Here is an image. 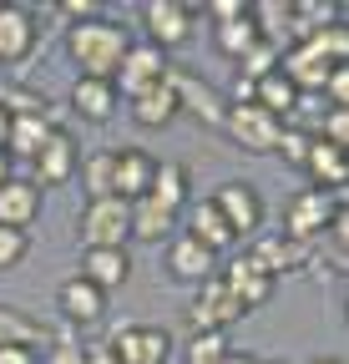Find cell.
Wrapping results in <instances>:
<instances>
[{
  "instance_id": "cell-1",
  "label": "cell",
  "mask_w": 349,
  "mask_h": 364,
  "mask_svg": "<svg viewBox=\"0 0 349 364\" xmlns=\"http://www.w3.org/2000/svg\"><path fill=\"white\" fill-rule=\"evenodd\" d=\"M127 46H132V36H127V26L112 21V16H97V21L66 31V56H71V66H76L81 76H92V81H112V76H117Z\"/></svg>"
},
{
  "instance_id": "cell-2",
  "label": "cell",
  "mask_w": 349,
  "mask_h": 364,
  "mask_svg": "<svg viewBox=\"0 0 349 364\" xmlns=\"http://www.w3.org/2000/svg\"><path fill=\"white\" fill-rule=\"evenodd\" d=\"M339 213H344V208H339V193L304 188V193H294L289 208H284V228H289L284 238H294V243H304V248H319V238L329 233V223H334Z\"/></svg>"
},
{
  "instance_id": "cell-3",
  "label": "cell",
  "mask_w": 349,
  "mask_h": 364,
  "mask_svg": "<svg viewBox=\"0 0 349 364\" xmlns=\"http://www.w3.org/2000/svg\"><path fill=\"white\" fill-rule=\"evenodd\" d=\"M76 238H81V248H127V238H132L127 203H117V198L86 203L81 218H76Z\"/></svg>"
},
{
  "instance_id": "cell-4",
  "label": "cell",
  "mask_w": 349,
  "mask_h": 364,
  "mask_svg": "<svg viewBox=\"0 0 349 364\" xmlns=\"http://www.w3.org/2000/svg\"><path fill=\"white\" fill-rule=\"evenodd\" d=\"M223 132L233 136L243 152H274V147H279L284 122H279V117H269L258 102H228V107H223Z\"/></svg>"
},
{
  "instance_id": "cell-5",
  "label": "cell",
  "mask_w": 349,
  "mask_h": 364,
  "mask_svg": "<svg viewBox=\"0 0 349 364\" xmlns=\"http://www.w3.org/2000/svg\"><path fill=\"white\" fill-rule=\"evenodd\" d=\"M157 81H167V51H157L152 41H132L127 46V56H122V66H117V76H112V86H117V97H142V91H152Z\"/></svg>"
},
{
  "instance_id": "cell-6",
  "label": "cell",
  "mask_w": 349,
  "mask_h": 364,
  "mask_svg": "<svg viewBox=\"0 0 349 364\" xmlns=\"http://www.w3.org/2000/svg\"><path fill=\"white\" fill-rule=\"evenodd\" d=\"M243 314H248V309L228 294V284H223V279H208V284H198V299L188 304V324H193V334H203V329L228 334Z\"/></svg>"
},
{
  "instance_id": "cell-7",
  "label": "cell",
  "mask_w": 349,
  "mask_h": 364,
  "mask_svg": "<svg viewBox=\"0 0 349 364\" xmlns=\"http://www.w3.org/2000/svg\"><path fill=\"white\" fill-rule=\"evenodd\" d=\"M76 167H81V147H76V136H71L66 127H56V132L46 136V147L31 157L36 193H41V188H61V182H71V177H76Z\"/></svg>"
},
{
  "instance_id": "cell-8",
  "label": "cell",
  "mask_w": 349,
  "mask_h": 364,
  "mask_svg": "<svg viewBox=\"0 0 349 364\" xmlns=\"http://www.w3.org/2000/svg\"><path fill=\"white\" fill-rule=\"evenodd\" d=\"M107 344L122 364H167V354H172V334L157 329V324H127Z\"/></svg>"
},
{
  "instance_id": "cell-9",
  "label": "cell",
  "mask_w": 349,
  "mask_h": 364,
  "mask_svg": "<svg viewBox=\"0 0 349 364\" xmlns=\"http://www.w3.org/2000/svg\"><path fill=\"white\" fill-rule=\"evenodd\" d=\"M193 6H183V0H152V6L142 11V21H147V36H152V46L157 51H178V46H188L193 41Z\"/></svg>"
},
{
  "instance_id": "cell-10",
  "label": "cell",
  "mask_w": 349,
  "mask_h": 364,
  "mask_svg": "<svg viewBox=\"0 0 349 364\" xmlns=\"http://www.w3.org/2000/svg\"><path fill=\"white\" fill-rule=\"evenodd\" d=\"M213 208L223 213V223L233 228V238L253 233V228L264 223V198H258V188H248V182H223V188L213 193Z\"/></svg>"
},
{
  "instance_id": "cell-11",
  "label": "cell",
  "mask_w": 349,
  "mask_h": 364,
  "mask_svg": "<svg viewBox=\"0 0 349 364\" xmlns=\"http://www.w3.org/2000/svg\"><path fill=\"white\" fill-rule=\"evenodd\" d=\"M223 284H228V294L243 304V309H258V304H269L274 299V273H264L253 263V253H233V263L223 268Z\"/></svg>"
},
{
  "instance_id": "cell-12",
  "label": "cell",
  "mask_w": 349,
  "mask_h": 364,
  "mask_svg": "<svg viewBox=\"0 0 349 364\" xmlns=\"http://www.w3.org/2000/svg\"><path fill=\"white\" fill-rule=\"evenodd\" d=\"M152 167H157L152 152H142V147H122V152H117V167H112V198H117V203H137V198H147V188H152Z\"/></svg>"
},
{
  "instance_id": "cell-13",
  "label": "cell",
  "mask_w": 349,
  "mask_h": 364,
  "mask_svg": "<svg viewBox=\"0 0 349 364\" xmlns=\"http://www.w3.org/2000/svg\"><path fill=\"white\" fill-rule=\"evenodd\" d=\"M162 263H167V273H172L178 284H208V279H213V268H218V253L203 248L198 238L178 233V238L167 243V258H162Z\"/></svg>"
},
{
  "instance_id": "cell-14",
  "label": "cell",
  "mask_w": 349,
  "mask_h": 364,
  "mask_svg": "<svg viewBox=\"0 0 349 364\" xmlns=\"http://www.w3.org/2000/svg\"><path fill=\"white\" fill-rule=\"evenodd\" d=\"M36 51V16L26 6H0V66H21Z\"/></svg>"
},
{
  "instance_id": "cell-15",
  "label": "cell",
  "mask_w": 349,
  "mask_h": 364,
  "mask_svg": "<svg viewBox=\"0 0 349 364\" xmlns=\"http://www.w3.org/2000/svg\"><path fill=\"white\" fill-rule=\"evenodd\" d=\"M66 107H71L81 122H97V127H107V122L117 117L122 97H117V86H112V81H92V76H81V81H71V97H66Z\"/></svg>"
},
{
  "instance_id": "cell-16",
  "label": "cell",
  "mask_w": 349,
  "mask_h": 364,
  "mask_svg": "<svg viewBox=\"0 0 349 364\" xmlns=\"http://www.w3.org/2000/svg\"><path fill=\"white\" fill-rule=\"evenodd\" d=\"M81 279L97 284L102 294H112L132 279V253L127 248H81Z\"/></svg>"
},
{
  "instance_id": "cell-17",
  "label": "cell",
  "mask_w": 349,
  "mask_h": 364,
  "mask_svg": "<svg viewBox=\"0 0 349 364\" xmlns=\"http://www.w3.org/2000/svg\"><path fill=\"white\" fill-rule=\"evenodd\" d=\"M51 132H56V122H51L46 112H16V117H11V136H6V157L31 162L41 147H46Z\"/></svg>"
},
{
  "instance_id": "cell-18",
  "label": "cell",
  "mask_w": 349,
  "mask_h": 364,
  "mask_svg": "<svg viewBox=\"0 0 349 364\" xmlns=\"http://www.w3.org/2000/svg\"><path fill=\"white\" fill-rule=\"evenodd\" d=\"M127 213H132V238L137 243H172L178 238V213H167L162 203L137 198V203H127Z\"/></svg>"
},
{
  "instance_id": "cell-19",
  "label": "cell",
  "mask_w": 349,
  "mask_h": 364,
  "mask_svg": "<svg viewBox=\"0 0 349 364\" xmlns=\"http://www.w3.org/2000/svg\"><path fill=\"white\" fill-rule=\"evenodd\" d=\"M56 304H61V314L71 318V324H97V318L107 314V294H102L97 284H86L81 273H76V279H66V284H61Z\"/></svg>"
},
{
  "instance_id": "cell-20",
  "label": "cell",
  "mask_w": 349,
  "mask_h": 364,
  "mask_svg": "<svg viewBox=\"0 0 349 364\" xmlns=\"http://www.w3.org/2000/svg\"><path fill=\"white\" fill-rule=\"evenodd\" d=\"M127 107H132V122H137V127H147V132L167 127L172 117H183V102H178V91H172V81H157L152 91L132 97Z\"/></svg>"
},
{
  "instance_id": "cell-21",
  "label": "cell",
  "mask_w": 349,
  "mask_h": 364,
  "mask_svg": "<svg viewBox=\"0 0 349 364\" xmlns=\"http://www.w3.org/2000/svg\"><path fill=\"white\" fill-rule=\"evenodd\" d=\"M188 193H193V172L183 162H157L152 167V188H147L152 203H162L167 213H183L188 208Z\"/></svg>"
},
{
  "instance_id": "cell-22",
  "label": "cell",
  "mask_w": 349,
  "mask_h": 364,
  "mask_svg": "<svg viewBox=\"0 0 349 364\" xmlns=\"http://www.w3.org/2000/svg\"><path fill=\"white\" fill-rule=\"evenodd\" d=\"M188 238H198V243L213 248V253H223V248L238 243L233 228L223 223V213L213 208V198H208V203H188Z\"/></svg>"
},
{
  "instance_id": "cell-23",
  "label": "cell",
  "mask_w": 349,
  "mask_h": 364,
  "mask_svg": "<svg viewBox=\"0 0 349 364\" xmlns=\"http://www.w3.org/2000/svg\"><path fill=\"white\" fill-rule=\"evenodd\" d=\"M304 172L314 177V188L319 193H344V182H349V167H344V152L329 147V142H309V157H304Z\"/></svg>"
},
{
  "instance_id": "cell-24",
  "label": "cell",
  "mask_w": 349,
  "mask_h": 364,
  "mask_svg": "<svg viewBox=\"0 0 349 364\" xmlns=\"http://www.w3.org/2000/svg\"><path fill=\"white\" fill-rule=\"evenodd\" d=\"M36 213H41V193H36V182H21V177H11L6 188H0V228H26L36 223Z\"/></svg>"
},
{
  "instance_id": "cell-25",
  "label": "cell",
  "mask_w": 349,
  "mask_h": 364,
  "mask_svg": "<svg viewBox=\"0 0 349 364\" xmlns=\"http://www.w3.org/2000/svg\"><path fill=\"white\" fill-rule=\"evenodd\" d=\"M248 253H253V263L264 268V273H274V279H279V273H289V268H304V263L314 258V248H304V243H294V238H264V243H253Z\"/></svg>"
},
{
  "instance_id": "cell-26",
  "label": "cell",
  "mask_w": 349,
  "mask_h": 364,
  "mask_svg": "<svg viewBox=\"0 0 349 364\" xmlns=\"http://www.w3.org/2000/svg\"><path fill=\"white\" fill-rule=\"evenodd\" d=\"M253 102L264 107L269 117H279V122H284V117H289V112H294V107H299L304 97L294 91V81H289L284 71H269L264 81H253Z\"/></svg>"
},
{
  "instance_id": "cell-27",
  "label": "cell",
  "mask_w": 349,
  "mask_h": 364,
  "mask_svg": "<svg viewBox=\"0 0 349 364\" xmlns=\"http://www.w3.org/2000/svg\"><path fill=\"white\" fill-rule=\"evenodd\" d=\"M112 167H117V152H92V157H81L76 177H81V188H86V203L112 198Z\"/></svg>"
},
{
  "instance_id": "cell-28",
  "label": "cell",
  "mask_w": 349,
  "mask_h": 364,
  "mask_svg": "<svg viewBox=\"0 0 349 364\" xmlns=\"http://www.w3.org/2000/svg\"><path fill=\"white\" fill-rule=\"evenodd\" d=\"M41 339H46V329H41L31 314H21V309H6V304H0V349H6V344L36 349Z\"/></svg>"
},
{
  "instance_id": "cell-29",
  "label": "cell",
  "mask_w": 349,
  "mask_h": 364,
  "mask_svg": "<svg viewBox=\"0 0 349 364\" xmlns=\"http://www.w3.org/2000/svg\"><path fill=\"white\" fill-rule=\"evenodd\" d=\"M253 46H264V36H258V26H253V16L243 11L238 21H228V26H218V51L223 56H243V51H253Z\"/></svg>"
},
{
  "instance_id": "cell-30",
  "label": "cell",
  "mask_w": 349,
  "mask_h": 364,
  "mask_svg": "<svg viewBox=\"0 0 349 364\" xmlns=\"http://www.w3.org/2000/svg\"><path fill=\"white\" fill-rule=\"evenodd\" d=\"M223 354H228V334H218V329L193 334V339H188V349H183V359H188V364H218Z\"/></svg>"
},
{
  "instance_id": "cell-31",
  "label": "cell",
  "mask_w": 349,
  "mask_h": 364,
  "mask_svg": "<svg viewBox=\"0 0 349 364\" xmlns=\"http://www.w3.org/2000/svg\"><path fill=\"white\" fill-rule=\"evenodd\" d=\"M269 71H279V51H274V46H253V51L238 56V81H243V86L264 81Z\"/></svg>"
},
{
  "instance_id": "cell-32",
  "label": "cell",
  "mask_w": 349,
  "mask_h": 364,
  "mask_svg": "<svg viewBox=\"0 0 349 364\" xmlns=\"http://www.w3.org/2000/svg\"><path fill=\"white\" fill-rule=\"evenodd\" d=\"M309 142H314V132H304V127H289L284 122V132H279V157L284 162H294V167H304V157H309Z\"/></svg>"
},
{
  "instance_id": "cell-33",
  "label": "cell",
  "mask_w": 349,
  "mask_h": 364,
  "mask_svg": "<svg viewBox=\"0 0 349 364\" xmlns=\"http://www.w3.org/2000/svg\"><path fill=\"white\" fill-rule=\"evenodd\" d=\"M26 253H31V233H21V228H0V273L26 263Z\"/></svg>"
},
{
  "instance_id": "cell-34",
  "label": "cell",
  "mask_w": 349,
  "mask_h": 364,
  "mask_svg": "<svg viewBox=\"0 0 349 364\" xmlns=\"http://www.w3.org/2000/svg\"><path fill=\"white\" fill-rule=\"evenodd\" d=\"M314 136H319V142H329V147H339V152H344V142H349V112L329 107V112H324V127H319Z\"/></svg>"
},
{
  "instance_id": "cell-35",
  "label": "cell",
  "mask_w": 349,
  "mask_h": 364,
  "mask_svg": "<svg viewBox=\"0 0 349 364\" xmlns=\"http://www.w3.org/2000/svg\"><path fill=\"white\" fill-rule=\"evenodd\" d=\"M319 97L344 112V102H349V66H334V71L324 76V91H319Z\"/></svg>"
},
{
  "instance_id": "cell-36",
  "label": "cell",
  "mask_w": 349,
  "mask_h": 364,
  "mask_svg": "<svg viewBox=\"0 0 349 364\" xmlns=\"http://www.w3.org/2000/svg\"><path fill=\"white\" fill-rule=\"evenodd\" d=\"M61 16H66L71 26H86V21H97V16H102V6H97V0H66Z\"/></svg>"
},
{
  "instance_id": "cell-37",
  "label": "cell",
  "mask_w": 349,
  "mask_h": 364,
  "mask_svg": "<svg viewBox=\"0 0 349 364\" xmlns=\"http://www.w3.org/2000/svg\"><path fill=\"white\" fill-rule=\"evenodd\" d=\"M46 364H81V344L76 339H56L51 354H46Z\"/></svg>"
},
{
  "instance_id": "cell-38",
  "label": "cell",
  "mask_w": 349,
  "mask_h": 364,
  "mask_svg": "<svg viewBox=\"0 0 349 364\" xmlns=\"http://www.w3.org/2000/svg\"><path fill=\"white\" fill-rule=\"evenodd\" d=\"M248 6H243V0H213V6H208V16L218 21V26H228V21H238Z\"/></svg>"
},
{
  "instance_id": "cell-39",
  "label": "cell",
  "mask_w": 349,
  "mask_h": 364,
  "mask_svg": "<svg viewBox=\"0 0 349 364\" xmlns=\"http://www.w3.org/2000/svg\"><path fill=\"white\" fill-rule=\"evenodd\" d=\"M81 364H122L112 354V344H92V349H81Z\"/></svg>"
},
{
  "instance_id": "cell-40",
  "label": "cell",
  "mask_w": 349,
  "mask_h": 364,
  "mask_svg": "<svg viewBox=\"0 0 349 364\" xmlns=\"http://www.w3.org/2000/svg\"><path fill=\"white\" fill-rule=\"evenodd\" d=\"M0 364H41V359H36V349H21V344H6V349H0Z\"/></svg>"
},
{
  "instance_id": "cell-41",
  "label": "cell",
  "mask_w": 349,
  "mask_h": 364,
  "mask_svg": "<svg viewBox=\"0 0 349 364\" xmlns=\"http://www.w3.org/2000/svg\"><path fill=\"white\" fill-rule=\"evenodd\" d=\"M218 364H258V359H253V354H238V349H228V354L218 359Z\"/></svg>"
},
{
  "instance_id": "cell-42",
  "label": "cell",
  "mask_w": 349,
  "mask_h": 364,
  "mask_svg": "<svg viewBox=\"0 0 349 364\" xmlns=\"http://www.w3.org/2000/svg\"><path fill=\"white\" fill-rule=\"evenodd\" d=\"M6 136H11V112L0 107V152H6Z\"/></svg>"
},
{
  "instance_id": "cell-43",
  "label": "cell",
  "mask_w": 349,
  "mask_h": 364,
  "mask_svg": "<svg viewBox=\"0 0 349 364\" xmlns=\"http://www.w3.org/2000/svg\"><path fill=\"white\" fill-rule=\"evenodd\" d=\"M11 177H16V172H11V157H6V152H0V188H6V182H11Z\"/></svg>"
},
{
  "instance_id": "cell-44",
  "label": "cell",
  "mask_w": 349,
  "mask_h": 364,
  "mask_svg": "<svg viewBox=\"0 0 349 364\" xmlns=\"http://www.w3.org/2000/svg\"><path fill=\"white\" fill-rule=\"evenodd\" d=\"M314 364H344V359H314Z\"/></svg>"
},
{
  "instance_id": "cell-45",
  "label": "cell",
  "mask_w": 349,
  "mask_h": 364,
  "mask_svg": "<svg viewBox=\"0 0 349 364\" xmlns=\"http://www.w3.org/2000/svg\"><path fill=\"white\" fill-rule=\"evenodd\" d=\"M258 364H284V359H258Z\"/></svg>"
}]
</instances>
